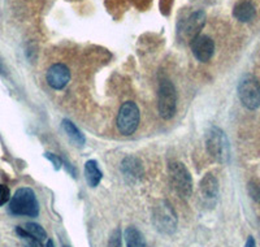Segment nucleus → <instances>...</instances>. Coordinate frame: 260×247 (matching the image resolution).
I'll return each instance as SVG.
<instances>
[{
  "instance_id": "nucleus-12",
  "label": "nucleus",
  "mask_w": 260,
  "mask_h": 247,
  "mask_svg": "<svg viewBox=\"0 0 260 247\" xmlns=\"http://www.w3.org/2000/svg\"><path fill=\"white\" fill-rule=\"evenodd\" d=\"M204 24H206V13L203 11H197L186 20L185 26H183V32L186 34V37L194 39L195 37L199 36Z\"/></svg>"
},
{
  "instance_id": "nucleus-26",
  "label": "nucleus",
  "mask_w": 260,
  "mask_h": 247,
  "mask_svg": "<svg viewBox=\"0 0 260 247\" xmlns=\"http://www.w3.org/2000/svg\"><path fill=\"white\" fill-rule=\"evenodd\" d=\"M64 247H69V246H64Z\"/></svg>"
},
{
  "instance_id": "nucleus-22",
  "label": "nucleus",
  "mask_w": 260,
  "mask_h": 247,
  "mask_svg": "<svg viewBox=\"0 0 260 247\" xmlns=\"http://www.w3.org/2000/svg\"><path fill=\"white\" fill-rule=\"evenodd\" d=\"M9 199H11V192L8 186L0 185V207L4 206Z\"/></svg>"
},
{
  "instance_id": "nucleus-25",
  "label": "nucleus",
  "mask_w": 260,
  "mask_h": 247,
  "mask_svg": "<svg viewBox=\"0 0 260 247\" xmlns=\"http://www.w3.org/2000/svg\"><path fill=\"white\" fill-rule=\"evenodd\" d=\"M46 247H55V243H53L52 239H47V244H46Z\"/></svg>"
},
{
  "instance_id": "nucleus-9",
  "label": "nucleus",
  "mask_w": 260,
  "mask_h": 247,
  "mask_svg": "<svg viewBox=\"0 0 260 247\" xmlns=\"http://www.w3.org/2000/svg\"><path fill=\"white\" fill-rule=\"evenodd\" d=\"M46 80L53 90H62L71 81V71L67 65L57 63L51 65L46 74Z\"/></svg>"
},
{
  "instance_id": "nucleus-20",
  "label": "nucleus",
  "mask_w": 260,
  "mask_h": 247,
  "mask_svg": "<svg viewBox=\"0 0 260 247\" xmlns=\"http://www.w3.org/2000/svg\"><path fill=\"white\" fill-rule=\"evenodd\" d=\"M121 230L115 229L112 232L110 237V241H108V246L107 247H121Z\"/></svg>"
},
{
  "instance_id": "nucleus-8",
  "label": "nucleus",
  "mask_w": 260,
  "mask_h": 247,
  "mask_svg": "<svg viewBox=\"0 0 260 247\" xmlns=\"http://www.w3.org/2000/svg\"><path fill=\"white\" fill-rule=\"evenodd\" d=\"M190 47H191L192 55L198 61L207 63L210 61L211 57L215 52V43L212 39L207 36L199 34L194 39L190 41Z\"/></svg>"
},
{
  "instance_id": "nucleus-14",
  "label": "nucleus",
  "mask_w": 260,
  "mask_h": 247,
  "mask_svg": "<svg viewBox=\"0 0 260 247\" xmlns=\"http://www.w3.org/2000/svg\"><path fill=\"white\" fill-rule=\"evenodd\" d=\"M85 177L90 188H96L102 181L103 173L98 167V163L95 160H89L85 164Z\"/></svg>"
},
{
  "instance_id": "nucleus-21",
  "label": "nucleus",
  "mask_w": 260,
  "mask_h": 247,
  "mask_svg": "<svg viewBox=\"0 0 260 247\" xmlns=\"http://www.w3.org/2000/svg\"><path fill=\"white\" fill-rule=\"evenodd\" d=\"M45 158H46V159L50 160L51 163H52L53 168H55L56 171H59L60 168H61L62 160L60 159L57 155H55V153H52V152H45Z\"/></svg>"
},
{
  "instance_id": "nucleus-24",
  "label": "nucleus",
  "mask_w": 260,
  "mask_h": 247,
  "mask_svg": "<svg viewBox=\"0 0 260 247\" xmlns=\"http://www.w3.org/2000/svg\"><path fill=\"white\" fill-rule=\"evenodd\" d=\"M0 73H2V74H4V76H6V74H7V72H6V68H4V65L2 64V61H0Z\"/></svg>"
},
{
  "instance_id": "nucleus-2",
  "label": "nucleus",
  "mask_w": 260,
  "mask_h": 247,
  "mask_svg": "<svg viewBox=\"0 0 260 247\" xmlns=\"http://www.w3.org/2000/svg\"><path fill=\"white\" fill-rule=\"evenodd\" d=\"M206 148L210 156L215 162L225 164L229 162V142H228L225 133L220 128L211 127L206 134Z\"/></svg>"
},
{
  "instance_id": "nucleus-19",
  "label": "nucleus",
  "mask_w": 260,
  "mask_h": 247,
  "mask_svg": "<svg viewBox=\"0 0 260 247\" xmlns=\"http://www.w3.org/2000/svg\"><path fill=\"white\" fill-rule=\"evenodd\" d=\"M247 190L250 197H251L256 203H260V183L256 182V181H250L247 185Z\"/></svg>"
},
{
  "instance_id": "nucleus-4",
  "label": "nucleus",
  "mask_w": 260,
  "mask_h": 247,
  "mask_svg": "<svg viewBox=\"0 0 260 247\" xmlns=\"http://www.w3.org/2000/svg\"><path fill=\"white\" fill-rule=\"evenodd\" d=\"M171 183L176 194L182 199H187L192 194V179L187 168L180 162H173L168 167Z\"/></svg>"
},
{
  "instance_id": "nucleus-1",
  "label": "nucleus",
  "mask_w": 260,
  "mask_h": 247,
  "mask_svg": "<svg viewBox=\"0 0 260 247\" xmlns=\"http://www.w3.org/2000/svg\"><path fill=\"white\" fill-rule=\"evenodd\" d=\"M9 212L15 216L37 218L39 215V203L36 193L30 188L18 189L9 202Z\"/></svg>"
},
{
  "instance_id": "nucleus-17",
  "label": "nucleus",
  "mask_w": 260,
  "mask_h": 247,
  "mask_svg": "<svg viewBox=\"0 0 260 247\" xmlns=\"http://www.w3.org/2000/svg\"><path fill=\"white\" fill-rule=\"evenodd\" d=\"M16 233H17V235L20 237L24 247H45L43 243H42V241L37 239L36 237H32V235L30 234V233H27L22 227L16 228Z\"/></svg>"
},
{
  "instance_id": "nucleus-18",
  "label": "nucleus",
  "mask_w": 260,
  "mask_h": 247,
  "mask_svg": "<svg viewBox=\"0 0 260 247\" xmlns=\"http://www.w3.org/2000/svg\"><path fill=\"white\" fill-rule=\"evenodd\" d=\"M25 230H26L27 233H30V234L32 235V237H36L37 239H39V241H46L47 239V233H46V230L43 229V228L39 225V224L37 223H26L24 225Z\"/></svg>"
},
{
  "instance_id": "nucleus-23",
  "label": "nucleus",
  "mask_w": 260,
  "mask_h": 247,
  "mask_svg": "<svg viewBox=\"0 0 260 247\" xmlns=\"http://www.w3.org/2000/svg\"><path fill=\"white\" fill-rule=\"evenodd\" d=\"M245 247H256V243H255V239L252 237H248L247 241H246Z\"/></svg>"
},
{
  "instance_id": "nucleus-5",
  "label": "nucleus",
  "mask_w": 260,
  "mask_h": 247,
  "mask_svg": "<svg viewBox=\"0 0 260 247\" xmlns=\"http://www.w3.org/2000/svg\"><path fill=\"white\" fill-rule=\"evenodd\" d=\"M177 109V92L175 85L169 80H161L157 91V111L160 117L171 120Z\"/></svg>"
},
{
  "instance_id": "nucleus-10",
  "label": "nucleus",
  "mask_w": 260,
  "mask_h": 247,
  "mask_svg": "<svg viewBox=\"0 0 260 247\" xmlns=\"http://www.w3.org/2000/svg\"><path fill=\"white\" fill-rule=\"evenodd\" d=\"M199 192L204 203L208 207L215 206L219 198V182L212 173H207L202 178L199 183Z\"/></svg>"
},
{
  "instance_id": "nucleus-6",
  "label": "nucleus",
  "mask_w": 260,
  "mask_h": 247,
  "mask_svg": "<svg viewBox=\"0 0 260 247\" xmlns=\"http://www.w3.org/2000/svg\"><path fill=\"white\" fill-rule=\"evenodd\" d=\"M139 108L134 102H125L118 111L117 129L124 136H132L138 128L139 123Z\"/></svg>"
},
{
  "instance_id": "nucleus-11",
  "label": "nucleus",
  "mask_w": 260,
  "mask_h": 247,
  "mask_svg": "<svg viewBox=\"0 0 260 247\" xmlns=\"http://www.w3.org/2000/svg\"><path fill=\"white\" fill-rule=\"evenodd\" d=\"M121 171L130 181H138L143 176V167L136 156H126L122 160Z\"/></svg>"
},
{
  "instance_id": "nucleus-15",
  "label": "nucleus",
  "mask_w": 260,
  "mask_h": 247,
  "mask_svg": "<svg viewBox=\"0 0 260 247\" xmlns=\"http://www.w3.org/2000/svg\"><path fill=\"white\" fill-rule=\"evenodd\" d=\"M125 241L126 247H146V241L141 230L136 227H127L125 230Z\"/></svg>"
},
{
  "instance_id": "nucleus-16",
  "label": "nucleus",
  "mask_w": 260,
  "mask_h": 247,
  "mask_svg": "<svg viewBox=\"0 0 260 247\" xmlns=\"http://www.w3.org/2000/svg\"><path fill=\"white\" fill-rule=\"evenodd\" d=\"M62 129H64V132L67 133V136L71 138V141L73 143H76L77 146H83L85 144V136H83L81 130L72 121L62 120Z\"/></svg>"
},
{
  "instance_id": "nucleus-3",
  "label": "nucleus",
  "mask_w": 260,
  "mask_h": 247,
  "mask_svg": "<svg viewBox=\"0 0 260 247\" xmlns=\"http://www.w3.org/2000/svg\"><path fill=\"white\" fill-rule=\"evenodd\" d=\"M152 223L157 232L161 234L171 235L177 230L178 219L177 213L172 204L167 200H160L152 211Z\"/></svg>"
},
{
  "instance_id": "nucleus-13",
  "label": "nucleus",
  "mask_w": 260,
  "mask_h": 247,
  "mask_svg": "<svg viewBox=\"0 0 260 247\" xmlns=\"http://www.w3.org/2000/svg\"><path fill=\"white\" fill-rule=\"evenodd\" d=\"M233 16L241 22H250L256 16V9L251 2L245 0V2H241L234 7Z\"/></svg>"
},
{
  "instance_id": "nucleus-7",
  "label": "nucleus",
  "mask_w": 260,
  "mask_h": 247,
  "mask_svg": "<svg viewBox=\"0 0 260 247\" xmlns=\"http://www.w3.org/2000/svg\"><path fill=\"white\" fill-rule=\"evenodd\" d=\"M238 97L241 103L250 111L260 107V83L254 77H246L238 85Z\"/></svg>"
}]
</instances>
